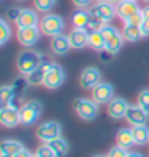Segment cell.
<instances>
[{
  "mask_svg": "<svg viewBox=\"0 0 149 157\" xmlns=\"http://www.w3.org/2000/svg\"><path fill=\"white\" fill-rule=\"evenodd\" d=\"M48 58L45 55H42L39 52H32V50H26V52H21L16 58V67L19 71V74L27 75L31 74L34 69H37L44 61H47Z\"/></svg>",
  "mask_w": 149,
  "mask_h": 157,
  "instance_id": "6da1fadb",
  "label": "cell"
},
{
  "mask_svg": "<svg viewBox=\"0 0 149 157\" xmlns=\"http://www.w3.org/2000/svg\"><path fill=\"white\" fill-rule=\"evenodd\" d=\"M64 26H66V21L59 15H53V13H45V16L40 18V24H39L42 34L48 35V37H55V35L63 34Z\"/></svg>",
  "mask_w": 149,
  "mask_h": 157,
  "instance_id": "7a4b0ae2",
  "label": "cell"
},
{
  "mask_svg": "<svg viewBox=\"0 0 149 157\" xmlns=\"http://www.w3.org/2000/svg\"><path fill=\"white\" fill-rule=\"evenodd\" d=\"M101 34L104 35V40H106V50L111 52V53H114V55H117L120 50H122L124 42H125L122 32H119V29L114 27V26L106 24L101 29Z\"/></svg>",
  "mask_w": 149,
  "mask_h": 157,
  "instance_id": "3957f363",
  "label": "cell"
},
{
  "mask_svg": "<svg viewBox=\"0 0 149 157\" xmlns=\"http://www.w3.org/2000/svg\"><path fill=\"white\" fill-rule=\"evenodd\" d=\"M74 111L82 120H95L99 112V104L88 98H77L74 101Z\"/></svg>",
  "mask_w": 149,
  "mask_h": 157,
  "instance_id": "277c9868",
  "label": "cell"
},
{
  "mask_svg": "<svg viewBox=\"0 0 149 157\" xmlns=\"http://www.w3.org/2000/svg\"><path fill=\"white\" fill-rule=\"evenodd\" d=\"M19 114H21V124L24 127H31L39 120L40 114H42V104L39 101H27L19 108Z\"/></svg>",
  "mask_w": 149,
  "mask_h": 157,
  "instance_id": "5b68a950",
  "label": "cell"
},
{
  "mask_svg": "<svg viewBox=\"0 0 149 157\" xmlns=\"http://www.w3.org/2000/svg\"><path fill=\"white\" fill-rule=\"evenodd\" d=\"M64 78H66L64 69H63L59 64L52 63L47 69V74H45V78H44V87L48 88V90H56L64 83Z\"/></svg>",
  "mask_w": 149,
  "mask_h": 157,
  "instance_id": "8992f818",
  "label": "cell"
},
{
  "mask_svg": "<svg viewBox=\"0 0 149 157\" xmlns=\"http://www.w3.org/2000/svg\"><path fill=\"white\" fill-rule=\"evenodd\" d=\"M61 136V125L55 120H47L37 127V138L44 143H50Z\"/></svg>",
  "mask_w": 149,
  "mask_h": 157,
  "instance_id": "52a82bcc",
  "label": "cell"
},
{
  "mask_svg": "<svg viewBox=\"0 0 149 157\" xmlns=\"http://www.w3.org/2000/svg\"><path fill=\"white\" fill-rule=\"evenodd\" d=\"M90 15L98 18V19H101V21H104V23L108 24L109 21H112L116 18L117 10H116V5H112V3L108 2V0H104V2H98V3H95L93 6H91Z\"/></svg>",
  "mask_w": 149,
  "mask_h": 157,
  "instance_id": "ba28073f",
  "label": "cell"
},
{
  "mask_svg": "<svg viewBox=\"0 0 149 157\" xmlns=\"http://www.w3.org/2000/svg\"><path fill=\"white\" fill-rule=\"evenodd\" d=\"M40 34H42V31H40L39 26H35V27H21V29L16 31V39L23 47L31 48L39 42Z\"/></svg>",
  "mask_w": 149,
  "mask_h": 157,
  "instance_id": "9c48e42d",
  "label": "cell"
},
{
  "mask_svg": "<svg viewBox=\"0 0 149 157\" xmlns=\"http://www.w3.org/2000/svg\"><path fill=\"white\" fill-rule=\"evenodd\" d=\"M99 82H101V72H99L98 67L90 66V67H85L80 72L79 83L83 90H93Z\"/></svg>",
  "mask_w": 149,
  "mask_h": 157,
  "instance_id": "30bf717a",
  "label": "cell"
},
{
  "mask_svg": "<svg viewBox=\"0 0 149 157\" xmlns=\"http://www.w3.org/2000/svg\"><path fill=\"white\" fill-rule=\"evenodd\" d=\"M114 98V88L108 82H99L96 87L91 90V99L96 101L99 106L101 104H109V101Z\"/></svg>",
  "mask_w": 149,
  "mask_h": 157,
  "instance_id": "8fae6325",
  "label": "cell"
},
{
  "mask_svg": "<svg viewBox=\"0 0 149 157\" xmlns=\"http://www.w3.org/2000/svg\"><path fill=\"white\" fill-rule=\"evenodd\" d=\"M0 124L6 128H13L18 124H21V114L16 106H6L0 109Z\"/></svg>",
  "mask_w": 149,
  "mask_h": 157,
  "instance_id": "7c38bea8",
  "label": "cell"
},
{
  "mask_svg": "<svg viewBox=\"0 0 149 157\" xmlns=\"http://www.w3.org/2000/svg\"><path fill=\"white\" fill-rule=\"evenodd\" d=\"M130 104L125 101L124 98H112L109 104H108V114L111 119L114 120H120V119H125L127 116V111H128Z\"/></svg>",
  "mask_w": 149,
  "mask_h": 157,
  "instance_id": "4fadbf2b",
  "label": "cell"
},
{
  "mask_svg": "<svg viewBox=\"0 0 149 157\" xmlns=\"http://www.w3.org/2000/svg\"><path fill=\"white\" fill-rule=\"evenodd\" d=\"M15 24L18 29L21 27H35L40 24V19H39V11L37 10H29V8H23L19 13L18 19L15 21Z\"/></svg>",
  "mask_w": 149,
  "mask_h": 157,
  "instance_id": "5bb4252c",
  "label": "cell"
},
{
  "mask_svg": "<svg viewBox=\"0 0 149 157\" xmlns=\"http://www.w3.org/2000/svg\"><path fill=\"white\" fill-rule=\"evenodd\" d=\"M147 116L149 114L141 108L138 104H130L128 111H127V116H125V120L128 122L132 127L135 125H146L147 122Z\"/></svg>",
  "mask_w": 149,
  "mask_h": 157,
  "instance_id": "9a60e30c",
  "label": "cell"
},
{
  "mask_svg": "<svg viewBox=\"0 0 149 157\" xmlns=\"http://www.w3.org/2000/svg\"><path fill=\"white\" fill-rule=\"evenodd\" d=\"M88 35L90 34L85 29H77V27H74V29L67 34L71 47L74 50H82L85 47H88Z\"/></svg>",
  "mask_w": 149,
  "mask_h": 157,
  "instance_id": "2e32d148",
  "label": "cell"
},
{
  "mask_svg": "<svg viewBox=\"0 0 149 157\" xmlns=\"http://www.w3.org/2000/svg\"><path fill=\"white\" fill-rule=\"evenodd\" d=\"M50 48H52V52L58 56H63L69 52L71 47V42H69V37L64 34H59V35H55L52 37V42H50Z\"/></svg>",
  "mask_w": 149,
  "mask_h": 157,
  "instance_id": "e0dca14e",
  "label": "cell"
},
{
  "mask_svg": "<svg viewBox=\"0 0 149 157\" xmlns=\"http://www.w3.org/2000/svg\"><path fill=\"white\" fill-rule=\"evenodd\" d=\"M116 10H117V16L125 21V19H128L130 16H133L135 13H138L141 8H139V5L135 2V0H122L120 3H117Z\"/></svg>",
  "mask_w": 149,
  "mask_h": 157,
  "instance_id": "ac0fdd59",
  "label": "cell"
},
{
  "mask_svg": "<svg viewBox=\"0 0 149 157\" xmlns=\"http://www.w3.org/2000/svg\"><path fill=\"white\" fill-rule=\"evenodd\" d=\"M52 64V61L47 59L40 64V66L37 69H34L31 74L26 75V80L29 85H32V87H37V85H44V78H45V74H47V69L48 66Z\"/></svg>",
  "mask_w": 149,
  "mask_h": 157,
  "instance_id": "d6986e66",
  "label": "cell"
},
{
  "mask_svg": "<svg viewBox=\"0 0 149 157\" xmlns=\"http://www.w3.org/2000/svg\"><path fill=\"white\" fill-rule=\"evenodd\" d=\"M132 133H133V140L136 146H143L149 143V128L146 125H135L132 127Z\"/></svg>",
  "mask_w": 149,
  "mask_h": 157,
  "instance_id": "ffe728a7",
  "label": "cell"
},
{
  "mask_svg": "<svg viewBox=\"0 0 149 157\" xmlns=\"http://www.w3.org/2000/svg\"><path fill=\"white\" fill-rule=\"evenodd\" d=\"M116 141L119 146L122 147H132L135 146V140H133V133H132V128H120L116 135Z\"/></svg>",
  "mask_w": 149,
  "mask_h": 157,
  "instance_id": "44dd1931",
  "label": "cell"
},
{
  "mask_svg": "<svg viewBox=\"0 0 149 157\" xmlns=\"http://www.w3.org/2000/svg\"><path fill=\"white\" fill-rule=\"evenodd\" d=\"M21 149H23V144L16 140H5L2 144H0V152L5 155H16Z\"/></svg>",
  "mask_w": 149,
  "mask_h": 157,
  "instance_id": "7402d4cb",
  "label": "cell"
},
{
  "mask_svg": "<svg viewBox=\"0 0 149 157\" xmlns=\"http://www.w3.org/2000/svg\"><path fill=\"white\" fill-rule=\"evenodd\" d=\"M16 98V91L13 88V85H3L0 88V103H2V108H6V106L13 104Z\"/></svg>",
  "mask_w": 149,
  "mask_h": 157,
  "instance_id": "603a6c76",
  "label": "cell"
},
{
  "mask_svg": "<svg viewBox=\"0 0 149 157\" xmlns=\"http://www.w3.org/2000/svg\"><path fill=\"white\" fill-rule=\"evenodd\" d=\"M90 18H91L90 11H85L83 8H79L72 15V24H74V27H77V29H85Z\"/></svg>",
  "mask_w": 149,
  "mask_h": 157,
  "instance_id": "cb8c5ba5",
  "label": "cell"
},
{
  "mask_svg": "<svg viewBox=\"0 0 149 157\" xmlns=\"http://www.w3.org/2000/svg\"><path fill=\"white\" fill-rule=\"evenodd\" d=\"M48 144H50V147L53 149V152H55L56 157H64V155L67 154V151H69L67 141H66L64 138H61V136L56 138V140H53V141H50Z\"/></svg>",
  "mask_w": 149,
  "mask_h": 157,
  "instance_id": "d4e9b609",
  "label": "cell"
},
{
  "mask_svg": "<svg viewBox=\"0 0 149 157\" xmlns=\"http://www.w3.org/2000/svg\"><path fill=\"white\" fill-rule=\"evenodd\" d=\"M88 47L91 50H96V52H101V50L106 48V40H104V35L99 32H91L88 35Z\"/></svg>",
  "mask_w": 149,
  "mask_h": 157,
  "instance_id": "484cf974",
  "label": "cell"
},
{
  "mask_svg": "<svg viewBox=\"0 0 149 157\" xmlns=\"http://www.w3.org/2000/svg\"><path fill=\"white\" fill-rule=\"evenodd\" d=\"M122 35L127 42H138L143 35H141V29L138 26H130V24H125L124 29H122Z\"/></svg>",
  "mask_w": 149,
  "mask_h": 157,
  "instance_id": "4316f807",
  "label": "cell"
},
{
  "mask_svg": "<svg viewBox=\"0 0 149 157\" xmlns=\"http://www.w3.org/2000/svg\"><path fill=\"white\" fill-rule=\"evenodd\" d=\"M58 0H34V8L39 13H50Z\"/></svg>",
  "mask_w": 149,
  "mask_h": 157,
  "instance_id": "83f0119b",
  "label": "cell"
},
{
  "mask_svg": "<svg viewBox=\"0 0 149 157\" xmlns=\"http://www.w3.org/2000/svg\"><path fill=\"white\" fill-rule=\"evenodd\" d=\"M11 35V29H10V24L6 23V19H0V45H5L8 42Z\"/></svg>",
  "mask_w": 149,
  "mask_h": 157,
  "instance_id": "f1b7e54d",
  "label": "cell"
},
{
  "mask_svg": "<svg viewBox=\"0 0 149 157\" xmlns=\"http://www.w3.org/2000/svg\"><path fill=\"white\" fill-rule=\"evenodd\" d=\"M104 26H106L104 21L98 19V18H95V16H91L90 21H88V24H87V27H85V31H87L88 34H91V32H99Z\"/></svg>",
  "mask_w": 149,
  "mask_h": 157,
  "instance_id": "f546056e",
  "label": "cell"
},
{
  "mask_svg": "<svg viewBox=\"0 0 149 157\" xmlns=\"http://www.w3.org/2000/svg\"><path fill=\"white\" fill-rule=\"evenodd\" d=\"M136 104L141 106L147 114H149V90H141L138 93V98H136Z\"/></svg>",
  "mask_w": 149,
  "mask_h": 157,
  "instance_id": "4dcf8cb0",
  "label": "cell"
},
{
  "mask_svg": "<svg viewBox=\"0 0 149 157\" xmlns=\"http://www.w3.org/2000/svg\"><path fill=\"white\" fill-rule=\"evenodd\" d=\"M106 157H128V149L117 144V146L109 149V152L106 154Z\"/></svg>",
  "mask_w": 149,
  "mask_h": 157,
  "instance_id": "1f68e13d",
  "label": "cell"
},
{
  "mask_svg": "<svg viewBox=\"0 0 149 157\" xmlns=\"http://www.w3.org/2000/svg\"><path fill=\"white\" fill-rule=\"evenodd\" d=\"M143 21H144V15H143V11H138V13H135V15L133 16H130L128 19H125L124 21V23L125 24H130V26H141V24H143Z\"/></svg>",
  "mask_w": 149,
  "mask_h": 157,
  "instance_id": "d6a6232c",
  "label": "cell"
},
{
  "mask_svg": "<svg viewBox=\"0 0 149 157\" xmlns=\"http://www.w3.org/2000/svg\"><path fill=\"white\" fill-rule=\"evenodd\" d=\"M37 154L42 155V157H56L55 152H53V149L50 147L48 143H45V144H42V146L37 147Z\"/></svg>",
  "mask_w": 149,
  "mask_h": 157,
  "instance_id": "836d02e7",
  "label": "cell"
},
{
  "mask_svg": "<svg viewBox=\"0 0 149 157\" xmlns=\"http://www.w3.org/2000/svg\"><path fill=\"white\" fill-rule=\"evenodd\" d=\"M27 85H29V83H27L26 78H18V80H15V83H13V88H15L16 95H21V91H23Z\"/></svg>",
  "mask_w": 149,
  "mask_h": 157,
  "instance_id": "e575fe53",
  "label": "cell"
},
{
  "mask_svg": "<svg viewBox=\"0 0 149 157\" xmlns=\"http://www.w3.org/2000/svg\"><path fill=\"white\" fill-rule=\"evenodd\" d=\"M21 10H23V8H10L8 11H6V16H8L10 19H13V21H16L18 16H19V13H21Z\"/></svg>",
  "mask_w": 149,
  "mask_h": 157,
  "instance_id": "d590c367",
  "label": "cell"
},
{
  "mask_svg": "<svg viewBox=\"0 0 149 157\" xmlns=\"http://www.w3.org/2000/svg\"><path fill=\"white\" fill-rule=\"evenodd\" d=\"M139 29H141V35H143V37H149V19L143 21V24L139 26Z\"/></svg>",
  "mask_w": 149,
  "mask_h": 157,
  "instance_id": "8d00e7d4",
  "label": "cell"
},
{
  "mask_svg": "<svg viewBox=\"0 0 149 157\" xmlns=\"http://www.w3.org/2000/svg\"><path fill=\"white\" fill-rule=\"evenodd\" d=\"M112 56H114V53H111V52H108V50H101V52H99V59L101 61H109Z\"/></svg>",
  "mask_w": 149,
  "mask_h": 157,
  "instance_id": "74e56055",
  "label": "cell"
},
{
  "mask_svg": "<svg viewBox=\"0 0 149 157\" xmlns=\"http://www.w3.org/2000/svg\"><path fill=\"white\" fill-rule=\"evenodd\" d=\"M72 3L77 6V8H85L91 3V0H72Z\"/></svg>",
  "mask_w": 149,
  "mask_h": 157,
  "instance_id": "f35d334b",
  "label": "cell"
},
{
  "mask_svg": "<svg viewBox=\"0 0 149 157\" xmlns=\"http://www.w3.org/2000/svg\"><path fill=\"white\" fill-rule=\"evenodd\" d=\"M13 157H32V154H31L29 151H27L26 147H23V149H21V151H19L16 155H13Z\"/></svg>",
  "mask_w": 149,
  "mask_h": 157,
  "instance_id": "ab89813d",
  "label": "cell"
},
{
  "mask_svg": "<svg viewBox=\"0 0 149 157\" xmlns=\"http://www.w3.org/2000/svg\"><path fill=\"white\" fill-rule=\"evenodd\" d=\"M141 11H143V15H144V19H149V5L144 6V8L141 10Z\"/></svg>",
  "mask_w": 149,
  "mask_h": 157,
  "instance_id": "60d3db41",
  "label": "cell"
},
{
  "mask_svg": "<svg viewBox=\"0 0 149 157\" xmlns=\"http://www.w3.org/2000/svg\"><path fill=\"white\" fill-rule=\"evenodd\" d=\"M128 157H144L141 152H136V151H132V152H128Z\"/></svg>",
  "mask_w": 149,
  "mask_h": 157,
  "instance_id": "b9f144b4",
  "label": "cell"
},
{
  "mask_svg": "<svg viewBox=\"0 0 149 157\" xmlns=\"http://www.w3.org/2000/svg\"><path fill=\"white\" fill-rule=\"evenodd\" d=\"M108 2H109V3H112V5H116V6H117V3H120V2H122V0H108Z\"/></svg>",
  "mask_w": 149,
  "mask_h": 157,
  "instance_id": "7bdbcfd3",
  "label": "cell"
},
{
  "mask_svg": "<svg viewBox=\"0 0 149 157\" xmlns=\"http://www.w3.org/2000/svg\"><path fill=\"white\" fill-rule=\"evenodd\" d=\"M32 157H42V155H39L37 152H35V154H32Z\"/></svg>",
  "mask_w": 149,
  "mask_h": 157,
  "instance_id": "ee69618b",
  "label": "cell"
},
{
  "mask_svg": "<svg viewBox=\"0 0 149 157\" xmlns=\"http://www.w3.org/2000/svg\"><path fill=\"white\" fill-rule=\"evenodd\" d=\"M93 157H106V155H101V154H96V155H93Z\"/></svg>",
  "mask_w": 149,
  "mask_h": 157,
  "instance_id": "f6af8a7d",
  "label": "cell"
},
{
  "mask_svg": "<svg viewBox=\"0 0 149 157\" xmlns=\"http://www.w3.org/2000/svg\"><path fill=\"white\" fill-rule=\"evenodd\" d=\"M0 157H11V155H5V154H2V155H0Z\"/></svg>",
  "mask_w": 149,
  "mask_h": 157,
  "instance_id": "bcb514c9",
  "label": "cell"
},
{
  "mask_svg": "<svg viewBox=\"0 0 149 157\" xmlns=\"http://www.w3.org/2000/svg\"><path fill=\"white\" fill-rule=\"evenodd\" d=\"M96 2H104V0H96Z\"/></svg>",
  "mask_w": 149,
  "mask_h": 157,
  "instance_id": "7dc6e473",
  "label": "cell"
},
{
  "mask_svg": "<svg viewBox=\"0 0 149 157\" xmlns=\"http://www.w3.org/2000/svg\"><path fill=\"white\" fill-rule=\"evenodd\" d=\"M19 2H24V0H19Z\"/></svg>",
  "mask_w": 149,
  "mask_h": 157,
  "instance_id": "c3c4849f",
  "label": "cell"
},
{
  "mask_svg": "<svg viewBox=\"0 0 149 157\" xmlns=\"http://www.w3.org/2000/svg\"><path fill=\"white\" fill-rule=\"evenodd\" d=\"M144 2H149V0H144Z\"/></svg>",
  "mask_w": 149,
  "mask_h": 157,
  "instance_id": "681fc988",
  "label": "cell"
},
{
  "mask_svg": "<svg viewBox=\"0 0 149 157\" xmlns=\"http://www.w3.org/2000/svg\"><path fill=\"white\" fill-rule=\"evenodd\" d=\"M135 2H136V0H135Z\"/></svg>",
  "mask_w": 149,
  "mask_h": 157,
  "instance_id": "f907efd6",
  "label": "cell"
},
{
  "mask_svg": "<svg viewBox=\"0 0 149 157\" xmlns=\"http://www.w3.org/2000/svg\"><path fill=\"white\" fill-rule=\"evenodd\" d=\"M147 144H149V143H147Z\"/></svg>",
  "mask_w": 149,
  "mask_h": 157,
  "instance_id": "816d5d0a",
  "label": "cell"
}]
</instances>
